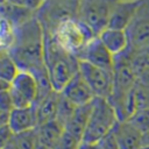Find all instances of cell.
I'll use <instances>...</instances> for the list:
<instances>
[{
  "label": "cell",
  "mask_w": 149,
  "mask_h": 149,
  "mask_svg": "<svg viewBox=\"0 0 149 149\" xmlns=\"http://www.w3.org/2000/svg\"><path fill=\"white\" fill-rule=\"evenodd\" d=\"M16 38L8 54L22 71L36 73L45 68V33L34 15L15 27Z\"/></svg>",
  "instance_id": "cell-1"
},
{
  "label": "cell",
  "mask_w": 149,
  "mask_h": 149,
  "mask_svg": "<svg viewBox=\"0 0 149 149\" xmlns=\"http://www.w3.org/2000/svg\"><path fill=\"white\" fill-rule=\"evenodd\" d=\"M45 68L54 91L62 92L79 72V59L66 52L55 38L45 33Z\"/></svg>",
  "instance_id": "cell-2"
},
{
  "label": "cell",
  "mask_w": 149,
  "mask_h": 149,
  "mask_svg": "<svg viewBox=\"0 0 149 149\" xmlns=\"http://www.w3.org/2000/svg\"><path fill=\"white\" fill-rule=\"evenodd\" d=\"M119 122L114 107L108 99L95 98L81 142L97 143Z\"/></svg>",
  "instance_id": "cell-3"
},
{
  "label": "cell",
  "mask_w": 149,
  "mask_h": 149,
  "mask_svg": "<svg viewBox=\"0 0 149 149\" xmlns=\"http://www.w3.org/2000/svg\"><path fill=\"white\" fill-rule=\"evenodd\" d=\"M55 41L66 52L78 57L86 44L97 37L90 28L77 19H71L57 27L54 34H50Z\"/></svg>",
  "instance_id": "cell-4"
},
{
  "label": "cell",
  "mask_w": 149,
  "mask_h": 149,
  "mask_svg": "<svg viewBox=\"0 0 149 149\" xmlns=\"http://www.w3.org/2000/svg\"><path fill=\"white\" fill-rule=\"evenodd\" d=\"M113 1H79L77 20L99 36L108 28Z\"/></svg>",
  "instance_id": "cell-5"
},
{
  "label": "cell",
  "mask_w": 149,
  "mask_h": 149,
  "mask_svg": "<svg viewBox=\"0 0 149 149\" xmlns=\"http://www.w3.org/2000/svg\"><path fill=\"white\" fill-rule=\"evenodd\" d=\"M78 2H42L36 12V17L40 20L44 33L54 34L59 24L63 22L77 19Z\"/></svg>",
  "instance_id": "cell-6"
},
{
  "label": "cell",
  "mask_w": 149,
  "mask_h": 149,
  "mask_svg": "<svg viewBox=\"0 0 149 149\" xmlns=\"http://www.w3.org/2000/svg\"><path fill=\"white\" fill-rule=\"evenodd\" d=\"M79 73L86 80L95 98L109 99L114 90L113 71L79 61Z\"/></svg>",
  "instance_id": "cell-7"
},
{
  "label": "cell",
  "mask_w": 149,
  "mask_h": 149,
  "mask_svg": "<svg viewBox=\"0 0 149 149\" xmlns=\"http://www.w3.org/2000/svg\"><path fill=\"white\" fill-rule=\"evenodd\" d=\"M126 33L129 41V50L149 48V1L140 2Z\"/></svg>",
  "instance_id": "cell-8"
},
{
  "label": "cell",
  "mask_w": 149,
  "mask_h": 149,
  "mask_svg": "<svg viewBox=\"0 0 149 149\" xmlns=\"http://www.w3.org/2000/svg\"><path fill=\"white\" fill-rule=\"evenodd\" d=\"M113 76L114 90L111 97H123L128 94L139 81V77L133 68L128 50L114 57Z\"/></svg>",
  "instance_id": "cell-9"
},
{
  "label": "cell",
  "mask_w": 149,
  "mask_h": 149,
  "mask_svg": "<svg viewBox=\"0 0 149 149\" xmlns=\"http://www.w3.org/2000/svg\"><path fill=\"white\" fill-rule=\"evenodd\" d=\"M77 58L94 66L113 71L114 56L107 50V48L102 44L98 36L86 44V47L81 50Z\"/></svg>",
  "instance_id": "cell-10"
},
{
  "label": "cell",
  "mask_w": 149,
  "mask_h": 149,
  "mask_svg": "<svg viewBox=\"0 0 149 149\" xmlns=\"http://www.w3.org/2000/svg\"><path fill=\"white\" fill-rule=\"evenodd\" d=\"M59 93L77 107L88 105L95 99L93 91L79 72L68 83V85Z\"/></svg>",
  "instance_id": "cell-11"
},
{
  "label": "cell",
  "mask_w": 149,
  "mask_h": 149,
  "mask_svg": "<svg viewBox=\"0 0 149 149\" xmlns=\"http://www.w3.org/2000/svg\"><path fill=\"white\" fill-rule=\"evenodd\" d=\"M7 125L14 134L36 129L38 127V120L34 105L26 108H14L8 115Z\"/></svg>",
  "instance_id": "cell-12"
},
{
  "label": "cell",
  "mask_w": 149,
  "mask_h": 149,
  "mask_svg": "<svg viewBox=\"0 0 149 149\" xmlns=\"http://www.w3.org/2000/svg\"><path fill=\"white\" fill-rule=\"evenodd\" d=\"M141 1H113L108 28L126 30Z\"/></svg>",
  "instance_id": "cell-13"
},
{
  "label": "cell",
  "mask_w": 149,
  "mask_h": 149,
  "mask_svg": "<svg viewBox=\"0 0 149 149\" xmlns=\"http://www.w3.org/2000/svg\"><path fill=\"white\" fill-rule=\"evenodd\" d=\"M10 88L24 97L31 105H34L38 97V84L36 77L29 71L20 70L10 83Z\"/></svg>",
  "instance_id": "cell-14"
},
{
  "label": "cell",
  "mask_w": 149,
  "mask_h": 149,
  "mask_svg": "<svg viewBox=\"0 0 149 149\" xmlns=\"http://www.w3.org/2000/svg\"><path fill=\"white\" fill-rule=\"evenodd\" d=\"M98 37L114 57L129 49V41L126 30L106 28Z\"/></svg>",
  "instance_id": "cell-15"
},
{
  "label": "cell",
  "mask_w": 149,
  "mask_h": 149,
  "mask_svg": "<svg viewBox=\"0 0 149 149\" xmlns=\"http://www.w3.org/2000/svg\"><path fill=\"white\" fill-rule=\"evenodd\" d=\"M119 149H141L142 133L129 121H119L114 127Z\"/></svg>",
  "instance_id": "cell-16"
},
{
  "label": "cell",
  "mask_w": 149,
  "mask_h": 149,
  "mask_svg": "<svg viewBox=\"0 0 149 149\" xmlns=\"http://www.w3.org/2000/svg\"><path fill=\"white\" fill-rule=\"evenodd\" d=\"M59 94H61L59 92L54 91L49 95L44 97L43 99H41V100H38L37 102L34 104V107H35L36 114H37L38 126L43 125L45 122L56 120Z\"/></svg>",
  "instance_id": "cell-17"
},
{
  "label": "cell",
  "mask_w": 149,
  "mask_h": 149,
  "mask_svg": "<svg viewBox=\"0 0 149 149\" xmlns=\"http://www.w3.org/2000/svg\"><path fill=\"white\" fill-rule=\"evenodd\" d=\"M36 129H37L40 144H43L50 149L56 148L57 143L59 142V140L65 130L64 126L61 125L57 120H52V121L45 122L43 125H40Z\"/></svg>",
  "instance_id": "cell-18"
},
{
  "label": "cell",
  "mask_w": 149,
  "mask_h": 149,
  "mask_svg": "<svg viewBox=\"0 0 149 149\" xmlns=\"http://www.w3.org/2000/svg\"><path fill=\"white\" fill-rule=\"evenodd\" d=\"M93 102V101H92ZM92 102L85 106H79L76 108L71 120L65 127V130L78 137L79 140H83V135L86 128V125L88 122V118L92 109Z\"/></svg>",
  "instance_id": "cell-19"
},
{
  "label": "cell",
  "mask_w": 149,
  "mask_h": 149,
  "mask_svg": "<svg viewBox=\"0 0 149 149\" xmlns=\"http://www.w3.org/2000/svg\"><path fill=\"white\" fill-rule=\"evenodd\" d=\"M130 61L133 64V68L139 77H143L149 71V48L141 49V50H129Z\"/></svg>",
  "instance_id": "cell-20"
},
{
  "label": "cell",
  "mask_w": 149,
  "mask_h": 149,
  "mask_svg": "<svg viewBox=\"0 0 149 149\" xmlns=\"http://www.w3.org/2000/svg\"><path fill=\"white\" fill-rule=\"evenodd\" d=\"M20 69L8 52L0 51V78L12 83Z\"/></svg>",
  "instance_id": "cell-21"
},
{
  "label": "cell",
  "mask_w": 149,
  "mask_h": 149,
  "mask_svg": "<svg viewBox=\"0 0 149 149\" xmlns=\"http://www.w3.org/2000/svg\"><path fill=\"white\" fill-rule=\"evenodd\" d=\"M37 129L28 130L24 133L15 134L12 144L15 149H35L38 146Z\"/></svg>",
  "instance_id": "cell-22"
},
{
  "label": "cell",
  "mask_w": 149,
  "mask_h": 149,
  "mask_svg": "<svg viewBox=\"0 0 149 149\" xmlns=\"http://www.w3.org/2000/svg\"><path fill=\"white\" fill-rule=\"evenodd\" d=\"M16 38L15 27L8 22L7 20L1 19V27H0V51L8 52L10 48L14 45Z\"/></svg>",
  "instance_id": "cell-23"
},
{
  "label": "cell",
  "mask_w": 149,
  "mask_h": 149,
  "mask_svg": "<svg viewBox=\"0 0 149 149\" xmlns=\"http://www.w3.org/2000/svg\"><path fill=\"white\" fill-rule=\"evenodd\" d=\"M77 106L73 105L70 100H68L65 97H63L62 94H59V101H58V107H57V114H56V120L64 126V128L66 127V125L69 123V121L71 120L74 111H76Z\"/></svg>",
  "instance_id": "cell-24"
},
{
  "label": "cell",
  "mask_w": 149,
  "mask_h": 149,
  "mask_svg": "<svg viewBox=\"0 0 149 149\" xmlns=\"http://www.w3.org/2000/svg\"><path fill=\"white\" fill-rule=\"evenodd\" d=\"M129 121L140 133H146L149 130V107L140 108L133 113V115L127 120Z\"/></svg>",
  "instance_id": "cell-25"
},
{
  "label": "cell",
  "mask_w": 149,
  "mask_h": 149,
  "mask_svg": "<svg viewBox=\"0 0 149 149\" xmlns=\"http://www.w3.org/2000/svg\"><path fill=\"white\" fill-rule=\"evenodd\" d=\"M80 143H81V140H79L71 133L64 130V133L55 149H79Z\"/></svg>",
  "instance_id": "cell-26"
},
{
  "label": "cell",
  "mask_w": 149,
  "mask_h": 149,
  "mask_svg": "<svg viewBox=\"0 0 149 149\" xmlns=\"http://www.w3.org/2000/svg\"><path fill=\"white\" fill-rule=\"evenodd\" d=\"M98 144L101 147V149H119V143L116 139V134L114 128L108 132L99 142Z\"/></svg>",
  "instance_id": "cell-27"
},
{
  "label": "cell",
  "mask_w": 149,
  "mask_h": 149,
  "mask_svg": "<svg viewBox=\"0 0 149 149\" xmlns=\"http://www.w3.org/2000/svg\"><path fill=\"white\" fill-rule=\"evenodd\" d=\"M14 135L15 134L12 132L7 123L0 125V149H5L6 147H8L12 143Z\"/></svg>",
  "instance_id": "cell-28"
},
{
  "label": "cell",
  "mask_w": 149,
  "mask_h": 149,
  "mask_svg": "<svg viewBox=\"0 0 149 149\" xmlns=\"http://www.w3.org/2000/svg\"><path fill=\"white\" fill-rule=\"evenodd\" d=\"M9 90L0 93V112L6 114V115H9V113L14 109L13 100H12V95H10Z\"/></svg>",
  "instance_id": "cell-29"
},
{
  "label": "cell",
  "mask_w": 149,
  "mask_h": 149,
  "mask_svg": "<svg viewBox=\"0 0 149 149\" xmlns=\"http://www.w3.org/2000/svg\"><path fill=\"white\" fill-rule=\"evenodd\" d=\"M79 149H101V147L97 143H86V142H81Z\"/></svg>",
  "instance_id": "cell-30"
},
{
  "label": "cell",
  "mask_w": 149,
  "mask_h": 149,
  "mask_svg": "<svg viewBox=\"0 0 149 149\" xmlns=\"http://www.w3.org/2000/svg\"><path fill=\"white\" fill-rule=\"evenodd\" d=\"M142 147H149V130L142 134L141 139V148Z\"/></svg>",
  "instance_id": "cell-31"
},
{
  "label": "cell",
  "mask_w": 149,
  "mask_h": 149,
  "mask_svg": "<svg viewBox=\"0 0 149 149\" xmlns=\"http://www.w3.org/2000/svg\"><path fill=\"white\" fill-rule=\"evenodd\" d=\"M9 88H10V83L0 78V93L1 92H5V91H8Z\"/></svg>",
  "instance_id": "cell-32"
},
{
  "label": "cell",
  "mask_w": 149,
  "mask_h": 149,
  "mask_svg": "<svg viewBox=\"0 0 149 149\" xmlns=\"http://www.w3.org/2000/svg\"><path fill=\"white\" fill-rule=\"evenodd\" d=\"M35 149H50V148H48V147H45V146H43V144H40V143H38V146H37Z\"/></svg>",
  "instance_id": "cell-33"
},
{
  "label": "cell",
  "mask_w": 149,
  "mask_h": 149,
  "mask_svg": "<svg viewBox=\"0 0 149 149\" xmlns=\"http://www.w3.org/2000/svg\"><path fill=\"white\" fill-rule=\"evenodd\" d=\"M5 149H15V148H14V147H13V144H12V143H10V144H9V146H8V147H6V148H5Z\"/></svg>",
  "instance_id": "cell-34"
},
{
  "label": "cell",
  "mask_w": 149,
  "mask_h": 149,
  "mask_svg": "<svg viewBox=\"0 0 149 149\" xmlns=\"http://www.w3.org/2000/svg\"><path fill=\"white\" fill-rule=\"evenodd\" d=\"M141 149H149V147H142Z\"/></svg>",
  "instance_id": "cell-35"
},
{
  "label": "cell",
  "mask_w": 149,
  "mask_h": 149,
  "mask_svg": "<svg viewBox=\"0 0 149 149\" xmlns=\"http://www.w3.org/2000/svg\"><path fill=\"white\" fill-rule=\"evenodd\" d=\"M0 27H1V19H0Z\"/></svg>",
  "instance_id": "cell-36"
}]
</instances>
